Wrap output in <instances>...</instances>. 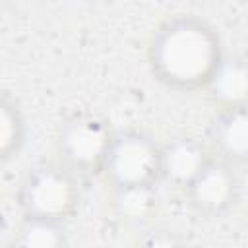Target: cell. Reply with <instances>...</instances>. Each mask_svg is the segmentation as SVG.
<instances>
[{
    "mask_svg": "<svg viewBox=\"0 0 248 248\" xmlns=\"http://www.w3.org/2000/svg\"><path fill=\"white\" fill-rule=\"evenodd\" d=\"M114 134L103 116L74 112L60 122L56 132L58 161L79 178L103 174Z\"/></svg>",
    "mask_w": 248,
    "mask_h": 248,
    "instance_id": "3957f363",
    "label": "cell"
},
{
    "mask_svg": "<svg viewBox=\"0 0 248 248\" xmlns=\"http://www.w3.org/2000/svg\"><path fill=\"white\" fill-rule=\"evenodd\" d=\"M134 248H188V244L176 231L167 227H155L145 231Z\"/></svg>",
    "mask_w": 248,
    "mask_h": 248,
    "instance_id": "7c38bea8",
    "label": "cell"
},
{
    "mask_svg": "<svg viewBox=\"0 0 248 248\" xmlns=\"http://www.w3.org/2000/svg\"><path fill=\"white\" fill-rule=\"evenodd\" d=\"M184 192L196 213L203 217H221L236 203L240 178L234 165L213 155V159Z\"/></svg>",
    "mask_w": 248,
    "mask_h": 248,
    "instance_id": "5b68a950",
    "label": "cell"
},
{
    "mask_svg": "<svg viewBox=\"0 0 248 248\" xmlns=\"http://www.w3.org/2000/svg\"><path fill=\"white\" fill-rule=\"evenodd\" d=\"M209 149L231 165L248 163V107L217 112L209 126Z\"/></svg>",
    "mask_w": 248,
    "mask_h": 248,
    "instance_id": "52a82bcc",
    "label": "cell"
},
{
    "mask_svg": "<svg viewBox=\"0 0 248 248\" xmlns=\"http://www.w3.org/2000/svg\"><path fill=\"white\" fill-rule=\"evenodd\" d=\"M205 91L219 110L248 107V58L225 52Z\"/></svg>",
    "mask_w": 248,
    "mask_h": 248,
    "instance_id": "ba28073f",
    "label": "cell"
},
{
    "mask_svg": "<svg viewBox=\"0 0 248 248\" xmlns=\"http://www.w3.org/2000/svg\"><path fill=\"white\" fill-rule=\"evenodd\" d=\"M27 124L19 103L8 93L0 101V159L10 161L17 157L25 143Z\"/></svg>",
    "mask_w": 248,
    "mask_h": 248,
    "instance_id": "8fae6325",
    "label": "cell"
},
{
    "mask_svg": "<svg viewBox=\"0 0 248 248\" xmlns=\"http://www.w3.org/2000/svg\"><path fill=\"white\" fill-rule=\"evenodd\" d=\"M103 176L112 188L155 186L161 180V145L138 130H120L110 143Z\"/></svg>",
    "mask_w": 248,
    "mask_h": 248,
    "instance_id": "277c9868",
    "label": "cell"
},
{
    "mask_svg": "<svg viewBox=\"0 0 248 248\" xmlns=\"http://www.w3.org/2000/svg\"><path fill=\"white\" fill-rule=\"evenodd\" d=\"M223 54L215 27L192 14L165 19L147 48L155 79L176 91L205 89Z\"/></svg>",
    "mask_w": 248,
    "mask_h": 248,
    "instance_id": "6da1fadb",
    "label": "cell"
},
{
    "mask_svg": "<svg viewBox=\"0 0 248 248\" xmlns=\"http://www.w3.org/2000/svg\"><path fill=\"white\" fill-rule=\"evenodd\" d=\"M213 159L211 149L196 138L178 136L161 145V180L186 190Z\"/></svg>",
    "mask_w": 248,
    "mask_h": 248,
    "instance_id": "8992f818",
    "label": "cell"
},
{
    "mask_svg": "<svg viewBox=\"0 0 248 248\" xmlns=\"http://www.w3.org/2000/svg\"><path fill=\"white\" fill-rule=\"evenodd\" d=\"M17 205L27 217H41L66 223L81 200L79 176L60 161H43L23 174L17 194Z\"/></svg>",
    "mask_w": 248,
    "mask_h": 248,
    "instance_id": "7a4b0ae2",
    "label": "cell"
},
{
    "mask_svg": "<svg viewBox=\"0 0 248 248\" xmlns=\"http://www.w3.org/2000/svg\"><path fill=\"white\" fill-rule=\"evenodd\" d=\"M12 248H68L66 223L23 215L12 234Z\"/></svg>",
    "mask_w": 248,
    "mask_h": 248,
    "instance_id": "30bf717a",
    "label": "cell"
},
{
    "mask_svg": "<svg viewBox=\"0 0 248 248\" xmlns=\"http://www.w3.org/2000/svg\"><path fill=\"white\" fill-rule=\"evenodd\" d=\"M159 211V194L155 186L112 188V213L130 227L147 225Z\"/></svg>",
    "mask_w": 248,
    "mask_h": 248,
    "instance_id": "9c48e42d",
    "label": "cell"
}]
</instances>
